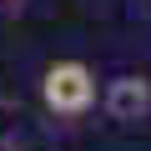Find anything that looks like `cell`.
Instances as JSON below:
<instances>
[{
  "label": "cell",
  "mask_w": 151,
  "mask_h": 151,
  "mask_svg": "<svg viewBox=\"0 0 151 151\" xmlns=\"http://www.w3.org/2000/svg\"><path fill=\"white\" fill-rule=\"evenodd\" d=\"M146 106H151V91H146L141 76H121V81L111 86V111H116L121 121H136Z\"/></svg>",
  "instance_id": "obj_2"
},
{
  "label": "cell",
  "mask_w": 151,
  "mask_h": 151,
  "mask_svg": "<svg viewBox=\"0 0 151 151\" xmlns=\"http://www.w3.org/2000/svg\"><path fill=\"white\" fill-rule=\"evenodd\" d=\"M40 101L55 116H86L96 101V70L86 60H55L40 76Z\"/></svg>",
  "instance_id": "obj_1"
}]
</instances>
